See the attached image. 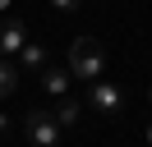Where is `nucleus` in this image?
Returning a JSON list of instances; mask_svg holds the SVG:
<instances>
[{"instance_id":"nucleus-6","label":"nucleus","mask_w":152,"mask_h":147,"mask_svg":"<svg viewBox=\"0 0 152 147\" xmlns=\"http://www.w3.org/2000/svg\"><path fill=\"white\" fill-rule=\"evenodd\" d=\"M51 115H56V124H60V129H74V124H78V115H83V106H78L74 97H60V106L51 110Z\"/></svg>"},{"instance_id":"nucleus-4","label":"nucleus","mask_w":152,"mask_h":147,"mask_svg":"<svg viewBox=\"0 0 152 147\" xmlns=\"http://www.w3.org/2000/svg\"><path fill=\"white\" fill-rule=\"evenodd\" d=\"M23 41H28V32H23L19 18L0 23V55H5V60H10V55H19V51H23Z\"/></svg>"},{"instance_id":"nucleus-3","label":"nucleus","mask_w":152,"mask_h":147,"mask_svg":"<svg viewBox=\"0 0 152 147\" xmlns=\"http://www.w3.org/2000/svg\"><path fill=\"white\" fill-rule=\"evenodd\" d=\"M88 106H92L97 115L115 119V115L124 110V92L115 87V83H106V78H92V87H88Z\"/></svg>"},{"instance_id":"nucleus-5","label":"nucleus","mask_w":152,"mask_h":147,"mask_svg":"<svg viewBox=\"0 0 152 147\" xmlns=\"http://www.w3.org/2000/svg\"><path fill=\"white\" fill-rule=\"evenodd\" d=\"M19 69H28V74H42V69H46V51H42L37 41H23V51H19Z\"/></svg>"},{"instance_id":"nucleus-11","label":"nucleus","mask_w":152,"mask_h":147,"mask_svg":"<svg viewBox=\"0 0 152 147\" xmlns=\"http://www.w3.org/2000/svg\"><path fill=\"white\" fill-rule=\"evenodd\" d=\"M148 147H152V124H148Z\"/></svg>"},{"instance_id":"nucleus-8","label":"nucleus","mask_w":152,"mask_h":147,"mask_svg":"<svg viewBox=\"0 0 152 147\" xmlns=\"http://www.w3.org/2000/svg\"><path fill=\"white\" fill-rule=\"evenodd\" d=\"M19 64H10L5 55H0V97H14V87H19Z\"/></svg>"},{"instance_id":"nucleus-12","label":"nucleus","mask_w":152,"mask_h":147,"mask_svg":"<svg viewBox=\"0 0 152 147\" xmlns=\"http://www.w3.org/2000/svg\"><path fill=\"white\" fill-rule=\"evenodd\" d=\"M0 9H10V0H0Z\"/></svg>"},{"instance_id":"nucleus-2","label":"nucleus","mask_w":152,"mask_h":147,"mask_svg":"<svg viewBox=\"0 0 152 147\" xmlns=\"http://www.w3.org/2000/svg\"><path fill=\"white\" fill-rule=\"evenodd\" d=\"M23 133H28L32 147H60V124L51 110H28L23 115Z\"/></svg>"},{"instance_id":"nucleus-7","label":"nucleus","mask_w":152,"mask_h":147,"mask_svg":"<svg viewBox=\"0 0 152 147\" xmlns=\"http://www.w3.org/2000/svg\"><path fill=\"white\" fill-rule=\"evenodd\" d=\"M42 87H46L51 97H65V92H69V78H65V69L46 64V69H42Z\"/></svg>"},{"instance_id":"nucleus-10","label":"nucleus","mask_w":152,"mask_h":147,"mask_svg":"<svg viewBox=\"0 0 152 147\" xmlns=\"http://www.w3.org/2000/svg\"><path fill=\"white\" fill-rule=\"evenodd\" d=\"M5 129H10V115H0V138H5Z\"/></svg>"},{"instance_id":"nucleus-13","label":"nucleus","mask_w":152,"mask_h":147,"mask_svg":"<svg viewBox=\"0 0 152 147\" xmlns=\"http://www.w3.org/2000/svg\"><path fill=\"white\" fill-rule=\"evenodd\" d=\"M148 97H152V92H148Z\"/></svg>"},{"instance_id":"nucleus-9","label":"nucleus","mask_w":152,"mask_h":147,"mask_svg":"<svg viewBox=\"0 0 152 147\" xmlns=\"http://www.w3.org/2000/svg\"><path fill=\"white\" fill-rule=\"evenodd\" d=\"M51 5H56V9H60V14H74V9H78V5H83V0H51Z\"/></svg>"},{"instance_id":"nucleus-1","label":"nucleus","mask_w":152,"mask_h":147,"mask_svg":"<svg viewBox=\"0 0 152 147\" xmlns=\"http://www.w3.org/2000/svg\"><path fill=\"white\" fill-rule=\"evenodd\" d=\"M102 69H106V46L97 37H78L69 46V74L74 78H102Z\"/></svg>"}]
</instances>
